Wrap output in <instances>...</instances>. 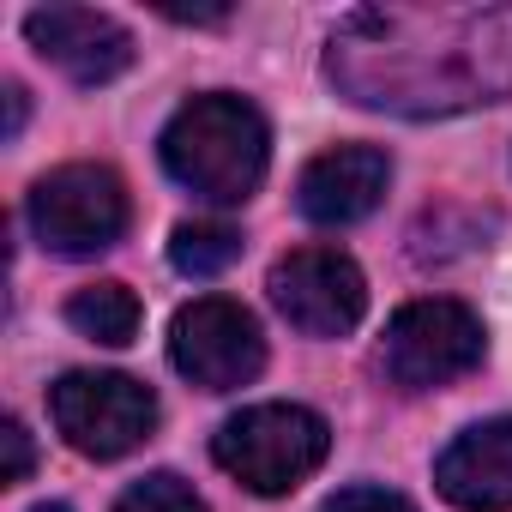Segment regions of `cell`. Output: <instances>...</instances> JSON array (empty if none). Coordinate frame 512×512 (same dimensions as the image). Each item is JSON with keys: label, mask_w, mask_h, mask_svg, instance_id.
<instances>
[{"label": "cell", "mask_w": 512, "mask_h": 512, "mask_svg": "<svg viewBox=\"0 0 512 512\" xmlns=\"http://www.w3.org/2000/svg\"><path fill=\"white\" fill-rule=\"evenodd\" d=\"M19 127H25V91H19V85H7V139H13Z\"/></svg>", "instance_id": "cell-17"}, {"label": "cell", "mask_w": 512, "mask_h": 512, "mask_svg": "<svg viewBox=\"0 0 512 512\" xmlns=\"http://www.w3.org/2000/svg\"><path fill=\"white\" fill-rule=\"evenodd\" d=\"M356 109L440 121L512 97V7H356L326 43Z\"/></svg>", "instance_id": "cell-1"}, {"label": "cell", "mask_w": 512, "mask_h": 512, "mask_svg": "<svg viewBox=\"0 0 512 512\" xmlns=\"http://www.w3.org/2000/svg\"><path fill=\"white\" fill-rule=\"evenodd\" d=\"M37 512H67V506H37Z\"/></svg>", "instance_id": "cell-18"}, {"label": "cell", "mask_w": 512, "mask_h": 512, "mask_svg": "<svg viewBox=\"0 0 512 512\" xmlns=\"http://www.w3.org/2000/svg\"><path fill=\"white\" fill-rule=\"evenodd\" d=\"M115 512H205V500H199L193 482H181L175 470H151V476H139V482L115 500Z\"/></svg>", "instance_id": "cell-14"}, {"label": "cell", "mask_w": 512, "mask_h": 512, "mask_svg": "<svg viewBox=\"0 0 512 512\" xmlns=\"http://www.w3.org/2000/svg\"><path fill=\"white\" fill-rule=\"evenodd\" d=\"M67 326L79 332V338H91V344H133V332H139V296L127 290V284H115V278H103V284H85L73 302H67Z\"/></svg>", "instance_id": "cell-12"}, {"label": "cell", "mask_w": 512, "mask_h": 512, "mask_svg": "<svg viewBox=\"0 0 512 512\" xmlns=\"http://www.w3.org/2000/svg\"><path fill=\"white\" fill-rule=\"evenodd\" d=\"M235 253H241V235L229 223H175L169 235V266L187 278H217Z\"/></svg>", "instance_id": "cell-13"}, {"label": "cell", "mask_w": 512, "mask_h": 512, "mask_svg": "<svg viewBox=\"0 0 512 512\" xmlns=\"http://www.w3.org/2000/svg\"><path fill=\"white\" fill-rule=\"evenodd\" d=\"M434 488L464 512H506L512 506V416L464 428L434 458Z\"/></svg>", "instance_id": "cell-11"}, {"label": "cell", "mask_w": 512, "mask_h": 512, "mask_svg": "<svg viewBox=\"0 0 512 512\" xmlns=\"http://www.w3.org/2000/svg\"><path fill=\"white\" fill-rule=\"evenodd\" d=\"M482 350H488L482 320L464 302L428 296V302H410L392 314V326L380 338V368L398 392H434V386H452L470 368H482Z\"/></svg>", "instance_id": "cell-4"}, {"label": "cell", "mask_w": 512, "mask_h": 512, "mask_svg": "<svg viewBox=\"0 0 512 512\" xmlns=\"http://www.w3.org/2000/svg\"><path fill=\"white\" fill-rule=\"evenodd\" d=\"M163 169L205 205H241L253 199V187L266 181L272 163V133L266 115L247 97L211 91L175 109V121L163 127Z\"/></svg>", "instance_id": "cell-2"}, {"label": "cell", "mask_w": 512, "mask_h": 512, "mask_svg": "<svg viewBox=\"0 0 512 512\" xmlns=\"http://www.w3.org/2000/svg\"><path fill=\"white\" fill-rule=\"evenodd\" d=\"M0 446H7V470H0V482H25L31 476V434H25V422H0Z\"/></svg>", "instance_id": "cell-16"}, {"label": "cell", "mask_w": 512, "mask_h": 512, "mask_svg": "<svg viewBox=\"0 0 512 512\" xmlns=\"http://www.w3.org/2000/svg\"><path fill=\"white\" fill-rule=\"evenodd\" d=\"M169 362L199 392H235V386H247L266 368L260 320H253L241 302H229V296H199L169 326Z\"/></svg>", "instance_id": "cell-7"}, {"label": "cell", "mask_w": 512, "mask_h": 512, "mask_svg": "<svg viewBox=\"0 0 512 512\" xmlns=\"http://www.w3.org/2000/svg\"><path fill=\"white\" fill-rule=\"evenodd\" d=\"M25 37L73 85H109L133 67L127 25H115L109 13H91V7H37V13H25Z\"/></svg>", "instance_id": "cell-9"}, {"label": "cell", "mask_w": 512, "mask_h": 512, "mask_svg": "<svg viewBox=\"0 0 512 512\" xmlns=\"http://www.w3.org/2000/svg\"><path fill=\"white\" fill-rule=\"evenodd\" d=\"M49 410L61 440L85 458H127L157 428V398L133 374H97V368L61 374L49 392Z\"/></svg>", "instance_id": "cell-6"}, {"label": "cell", "mask_w": 512, "mask_h": 512, "mask_svg": "<svg viewBox=\"0 0 512 512\" xmlns=\"http://www.w3.org/2000/svg\"><path fill=\"white\" fill-rule=\"evenodd\" d=\"M272 302L302 338H344L368 314V278L338 247H296L272 266Z\"/></svg>", "instance_id": "cell-8"}, {"label": "cell", "mask_w": 512, "mask_h": 512, "mask_svg": "<svg viewBox=\"0 0 512 512\" xmlns=\"http://www.w3.org/2000/svg\"><path fill=\"white\" fill-rule=\"evenodd\" d=\"M386 181H392V163L386 151L374 145H332L320 151L302 181H296V211L308 223H326V229H344V223H362L380 199H386Z\"/></svg>", "instance_id": "cell-10"}, {"label": "cell", "mask_w": 512, "mask_h": 512, "mask_svg": "<svg viewBox=\"0 0 512 512\" xmlns=\"http://www.w3.org/2000/svg\"><path fill=\"white\" fill-rule=\"evenodd\" d=\"M31 229L49 253H67V260H85V253H103L127 235V187L115 169L103 163H61L31 187Z\"/></svg>", "instance_id": "cell-5"}, {"label": "cell", "mask_w": 512, "mask_h": 512, "mask_svg": "<svg viewBox=\"0 0 512 512\" xmlns=\"http://www.w3.org/2000/svg\"><path fill=\"white\" fill-rule=\"evenodd\" d=\"M332 428L308 404H253L229 416L211 440V458L253 494H290L326 464Z\"/></svg>", "instance_id": "cell-3"}, {"label": "cell", "mask_w": 512, "mask_h": 512, "mask_svg": "<svg viewBox=\"0 0 512 512\" xmlns=\"http://www.w3.org/2000/svg\"><path fill=\"white\" fill-rule=\"evenodd\" d=\"M320 512H416V506H410L404 494H392V488H368V482H362V488L332 494Z\"/></svg>", "instance_id": "cell-15"}]
</instances>
